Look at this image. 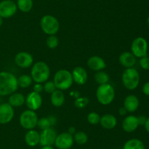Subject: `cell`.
I'll use <instances>...</instances> for the list:
<instances>
[{"mask_svg": "<svg viewBox=\"0 0 149 149\" xmlns=\"http://www.w3.org/2000/svg\"><path fill=\"white\" fill-rule=\"evenodd\" d=\"M89 103V99L87 97H79L74 102V105L78 108H84Z\"/></svg>", "mask_w": 149, "mask_h": 149, "instance_id": "cell-31", "label": "cell"}, {"mask_svg": "<svg viewBox=\"0 0 149 149\" xmlns=\"http://www.w3.org/2000/svg\"><path fill=\"white\" fill-rule=\"evenodd\" d=\"M51 102L55 107H61L63 105L65 96L61 90H55L51 93Z\"/></svg>", "mask_w": 149, "mask_h": 149, "instance_id": "cell-22", "label": "cell"}, {"mask_svg": "<svg viewBox=\"0 0 149 149\" xmlns=\"http://www.w3.org/2000/svg\"><path fill=\"white\" fill-rule=\"evenodd\" d=\"M40 25L43 32L49 35H54L59 30L58 20L50 15L43 16L41 19Z\"/></svg>", "mask_w": 149, "mask_h": 149, "instance_id": "cell-6", "label": "cell"}, {"mask_svg": "<svg viewBox=\"0 0 149 149\" xmlns=\"http://www.w3.org/2000/svg\"><path fill=\"white\" fill-rule=\"evenodd\" d=\"M14 116V110L9 103L0 105V124H6L10 122Z\"/></svg>", "mask_w": 149, "mask_h": 149, "instance_id": "cell-12", "label": "cell"}, {"mask_svg": "<svg viewBox=\"0 0 149 149\" xmlns=\"http://www.w3.org/2000/svg\"><path fill=\"white\" fill-rule=\"evenodd\" d=\"M123 149H145V145L138 139H131L125 143Z\"/></svg>", "mask_w": 149, "mask_h": 149, "instance_id": "cell-24", "label": "cell"}, {"mask_svg": "<svg viewBox=\"0 0 149 149\" xmlns=\"http://www.w3.org/2000/svg\"><path fill=\"white\" fill-rule=\"evenodd\" d=\"M49 68L43 61H38L33 64L31 74V77L36 83H43L48 80L49 77Z\"/></svg>", "mask_w": 149, "mask_h": 149, "instance_id": "cell-2", "label": "cell"}, {"mask_svg": "<svg viewBox=\"0 0 149 149\" xmlns=\"http://www.w3.org/2000/svg\"><path fill=\"white\" fill-rule=\"evenodd\" d=\"M41 149H54V148L51 145H47V146H42V148Z\"/></svg>", "mask_w": 149, "mask_h": 149, "instance_id": "cell-41", "label": "cell"}, {"mask_svg": "<svg viewBox=\"0 0 149 149\" xmlns=\"http://www.w3.org/2000/svg\"><path fill=\"white\" fill-rule=\"evenodd\" d=\"M140 81V75L137 70L128 68L122 74V82L125 87L129 90H133L138 87Z\"/></svg>", "mask_w": 149, "mask_h": 149, "instance_id": "cell-5", "label": "cell"}, {"mask_svg": "<svg viewBox=\"0 0 149 149\" xmlns=\"http://www.w3.org/2000/svg\"><path fill=\"white\" fill-rule=\"evenodd\" d=\"M72 74L66 70H61L55 73L54 76V83L57 89L66 90L73 84Z\"/></svg>", "mask_w": 149, "mask_h": 149, "instance_id": "cell-4", "label": "cell"}, {"mask_svg": "<svg viewBox=\"0 0 149 149\" xmlns=\"http://www.w3.org/2000/svg\"><path fill=\"white\" fill-rule=\"evenodd\" d=\"M96 96L100 104L107 105L113 100L115 96V91L113 86L109 83L100 85L97 89Z\"/></svg>", "mask_w": 149, "mask_h": 149, "instance_id": "cell-3", "label": "cell"}, {"mask_svg": "<svg viewBox=\"0 0 149 149\" xmlns=\"http://www.w3.org/2000/svg\"><path fill=\"white\" fill-rule=\"evenodd\" d=\"M26 105L31 110L39 109L42 103V99L39 93L33 91L31 92L27 96L26 99Z\"/></svg>", "mask_w": 149, "mask_h": 149, "instance_id": "cell-13", "label": "cell"}, {"mask_svg": "<svg viewBox=\"0 0 149 149\" xmlns=\"http://www.w3.org/2000/svg\"><path fill=\"white\" fill-rule=\"evenodd\" d=\"M54 144L59 149H69L74 144V137L68 132H63L57 135Z\"/></svg>", "mask_w": 149, "mask_h": 149, "instance_id": "cell-10", "label": "cell"}, {"mask_svg": "<svg viewBox=\"0 0 149 149\" xmlns=\"http://www.w3.org/2000/svg\"><path fill=\"white\" fill-rule=\"evenodd\" d=\"M100 123L103 128L111 129L116 127L117 121H116V117L113 116V115L106 114L100 118Z\"/></svg>", "mask_w": 149, "mask_h": 149, "instance_id": "cell-21", "label": "cell"}, {"mask_svg": "<svg viewBox=\"0 0 149 149\" xmlns=\"http://www.w3.org/2000/svg\"><path fill=\"white\" fill-rule=\"evenodd\" d=\"M138 117L134 115H129L124 119L122 122V128L127 132H132L134 131L138 127Z\"/></svg>", "mask_w": 149, "mask_h": 149, "instance_id": "cell-15", "label": "cell"}, {"mask_svg": "<svg viewBox=\"0 0 149 149\" xmlns=\"http://www.w3.org/2000/svg\"><path fill=\"white\" fill-rule=\"evenodd\" d=\"M75 131H76L75 128H74V127H70L69 129H68V132L70 133L71 134H74V133H75Z\"/></svg>", "mask_w": 149, "mask_h": 149, "instance_id": "cell-40", "label": "cell"}, {"mask_svg": "<svg viewBox=\"0 0 149 149\" xmlns=\"http://www.w3.org/2000/svg\"><path fill=\"white\" fill-rule=\"evenodd\" d=\"M100 118L98 114L95 112H90L87 115V120H88L89 123L91 124H97L98 123H100Z\"/></svg>", "mask_w": 149, "mask_h": 149, "instance_id": "cell-32", "label": "cell"}, {"mask_svg": "<svg viewBox=\"0 0 149 149\" xmlns=\"http://www.w3.org/2000/svg\"><path fill=\"white\" fill-rule=\"evenodd\" d=\"M139 106V100L135 95H129L124 102V108L128 112H135Z\"/></svg>", "mask_w": 149, "mask_h": 149, "instance_id": "cell-18", "label": "cell"}, {"mask_svg": "<svg viewBox=\"0 0 149 149\" xmlns=\"http://www.w3.org/2000/svg\"><path fill=\"white\" fill-rule=\"evenodd\" d=\"M73 80L79 85H83L87 82V74L86 70L81 67L74 68L72 72Z\"/></svg>", "mask_w": 149, "mask_h": 149, "instance_id": "cell-16", "label": "cell"}, {"mask_svg": "<svg viewBox=\"0 0 149 149\" xmlns=\"http://www.w3.org/2000/svg\"><path fill=\"white\" fill-rule=\"evenodd\" d=\"M17 9V4L13 0H3L0 2V16L2 18L12 17L16 13Z\"/></svg>", "mask_w": 149, "mask_h": 149, "instance_id": "cell-9", "label": "cell"}, {"mask_svg": "<svg viewBox=\"0 0 149 149\" xmlns=\"http://www.w3.org/2000/svg\"><path fill=\"white\" fill-rule=\"evenodd\" d=\"M88 137L86 133L84 131H77L75 133L74 137V140L79 145H84L87 142Z\"/></svg>", "mask_w": 149, "mask_h": 149, "instance_id": "cell-29", "label": "cell"}, {"mask_svg": "<svg viewBox=\"0 0 149 149\" xmlns=\"http://www.w3.org/2000/svg\"><path fill=\"white\" fill-rule=\"evenodd\" d=\"M57 137V133L53 129L48 128L44 129L40 134V141L39 143L42 146L52 145L55 143Z\"/></svg>", "mask_w": 149, "mask_h": 149, "instance_id": "cell-11", "label": "cell"}, {"mask_svg": "<svg viewBox=\"0 0 149 149\" xmlns=\"http://www.w3.org/2000/svg\"><path fill=\"white\" fill-rule=\"evenodd\" d=\"M32 77L27 74H23L17 78V85L21 88H28L32 83Z\"/></svg>", "mask_w": 149, "mask_h": 149, "instance_id": "cell-27", "label": "cell"}, {"mask_svg": "<svg viewBox=\"0 0 149 149\" xmlns=\"http://www.w3.org/2000/svg\"><path fill=\"white\" fill-rule=\"evenodd\" d=\"M25 101L26 99L22 93H15L10 96L8 103L13 107H20L24 104Z\"/></svg>", "mask_w": 149, "mask_h": 149, "instance_id": "cell-23", "label": "cell"}, {"mask_svg": "<svg viewBox=\"0 0 149 149\" xmlns=\"http://www.w3.org/2000/svg\"><path fill=\"white\" fill-rule=\"evenodd\" d=\"M15 61L18 67L22 68H28L33 63V58L29 53L20 52L15 56Z\"/></svg>", "mask_w": 149, "mask_h": 149, "instance_id": "cell-14", "label": "cell"}, {"mask_svg": "<svg viewBox=\"0 0 149 149\" xmlns=\"http://www.w3.org/2000/svg\"><path fill=\"white\" fill-rule=\"evenodd\" d=\"M87 65L90 69L95 71H100L106 67V62L100 56H94L89 58L87 61Z\"/></svg>", "mask_w": 149, "mask_h": 149, "instance_id": "cell-17", "label": "cell"}, {"mask_svg": "<svg viewBox=\"0 0 149 149\" xmlns=\"http://www.w3.org/2000/svg\"><path fill=\"white\" fill-rule=\"evenodd\" d=\"M44 89H45V91L47 93H52V92L55 91L56 90V86H55L54 82L52 81H48L45 83V85L44 86Z\"/></svg>", "mask_w": 149, "mask_h": 149, "instance_id": "cell-33", "label": "cell"}, {"mask_svg": "<svg viewBox=\"0 0 149 149\" xmlns=\"http://www.w3.org/2000/svg\"><path fill=\"white\" fill-rule=\"evenodd\" d=\"M143 92L147 96H149V82H147L143 86Z\"/></svg>", "mask_w": 149, "mask_h": 149, "instance_id": "cell-37", "label": "cell"}, {"mask_svg": "<svg viewBox=\"0 0 149 149\" xmlns=\"http://www.w3.org/2000/svg\"><path fill=\"white\" fill-rule=\"evenodd\" d=\"M147 23H148V26H149V16H148V19H147Z\"/></svg>", "mask_w": 149, "mask_h": 149, "instance_id": "cell-43", "label": "cell"}, {"mask_svg": "<svg viewBox=\"0 0 149 149\" xmlns=\"http://www.w3.org/2000/svg\"><path fill=\"white\" fill-rule=\"evenodd\" d=\"M2 23H3V18L1 17V16H0V27L1 26Z\"/></svg>", "mask_w": 149, "mask_h": 149, "instance_id": "cell-42", "label": "cell"}, {"mask_svg": "<svg viewBox=\"0 0 149 149\" xmlns=\"http://www.w3.org/2000/svg\"><path fill=\"white\" fill-rule=\"evenodd\" d=\"M17 78L8 72H0V96L13 93L17 89Z\"/></svg>", "mask_w": 149, "mask_h": 149, "instance_id": "cell-1", "label": "cell"}, {"mask_svg": "<svg viewBox=\"0 0 149 149\" xmlns=\"http://www.w3.org/2000/svg\"><path fill=\"white\" fill-rule=\"evenodd\" d=\"M146 117L144 116V115H141V116L138 117V124L139 125H144L146 121Z\"/></svg>", "mask_w": 149, "mask_h": 149, "instance_id": "cell-36", "label": "cell"}, {"mask_svg": "<svg viewBox=\"0 0 149 149\" xmlns=\"http://www.w3.org/2000/svg\"><path fill=\"white\" fill-rule=\"evenodd\" d=\"M144 126H145L146 130V131L149 133V117L146 119V121Z\"/></svg>", "mask_w": 149, "mask_h": 149, "instance_id": "cell-39", "label": "cell"}, {"mask_svg": "<svg viewBox=\"0 0 149 149\" xmlns=\"http://www.w3.org/2000/svg\"><path fill=\"white\" fill-rule=\"evenodd\" d=\"M126 112H127V110L125 108H121L119 110V113L121 115H125V114H126Z\"/></svg>", "mask_w": 149, "mask_h": 149, "instance_id": "cell-38", "label": "cell"}, {"mask_svg": "<svg viewBox=\"0 0 149 149\" xmlns=\"http://www.w3.org/2000/svg\"><path fill=\"white\" fill-rule=\"evenodd\" d=\"M119 61L120 64L127 68H131L136 62L135 56L130 52H124L119 56Z\"/></svg>", "mask_w": 149, "mask_h": 149, "instance_id": "cell-19", "label": "cell"}, {"mask_svg": "<svg viewBox=\"0 0 149 149\" xmlns=\"http://www.w3.org/2000/svg\"><path fill=\"white\" fill-rule=\"evenodd\" d=\"M47 45L48 48L53 49V48H57L58 45V39L55 35H50L49 37L47 39Z\"/></svg>", "mask_w": 149, "mask_h": 149, "instance_id": "cell-30", "label": "cell"}, {"mask_svg": "<svg viewBox=\"0 0 149 149\" xmlns=\"http://www.w3.org/2000/svg\"><path fill=\"white\" fill-rule=\"evenodd\" d=\"M141 67L144 70H149V58L146 56L142 57L140 60Z\"/></svg>", "mask_w": 149, "mask_h": 149, "instance_id": "cell-34", "label": "cell"}, {"mask_svg": "<svg viewBox=\"0 0 149 149\" xmlns=\"http://www.w3.org/2000/svg\"><path fill=\"white\" fill-rule=\"evenodd\" d=\"M43 89H44L43 86H42V85L39 83H37L36 84H35L34 86H33V91L36 92V93H39L40 92H42V91H43Z\"/></svg>", "mask_w": 149, "mask_h": 149, "instance_id": "cell-35", "label": "cell"}, {"mask_svg": "<svg viewBox=\"0 0 149 149\" xmlns=\"http://www.w3.org/2000/svg\"><path fill=\"white\" fill-rule=\"evenodd\" d=\"M131 50H132V54L135 57L142 58V57L145 56H146L147 51H148L147 41L141 37L136 38L132 42Z\"/></svg>", "mask_w": 149, "mask_h": 149, "instance_id": "cell-8", "label": "cell"}, {"mask_svg": "<svg viewBox=\"0 0 149 149\" xmlns=\"http://www.w3.org/2000/svg\"><path fill=\"white\" fill-rule=\"evenodd\" d=\"M33 0H17V7L20 11L28 13L33 7Z\"/></svg>", "mask_w": 149, "mask_h": 149, "instance_id": "cell-25", "label": "cell"}, {"mask_svg": "<svg viewBox=\"0 0 149 149\" xmlns=\"http://www.w3.org/2000/svg\"><path fill=\"white\" fill-rule=\"evenodd\" d=\"M95 80L100 85L105 84V83H108V82H109V76L105 72L100 71L96 73L95 75Z\"/></svg>", "mask_w": 149, "mask_h": 149, "instance_id": "cell-28", "label": "cell"}, {"mask_svg": "<svg viewBox=\"0 0 149 149\" xmlns=\"http://www.w3.org/2000/svg\"><path fill=\"white\" fill-rule=\"evenodd\" d=\"M25 141L26 144L31 147L36 146L40 141V134L37 131L30 129L25 135Z\"/></svg>", "mask_w": 149, "mask_h": 149, "instance_id": "cell-20", "label": "cell"}, {"mask_svg": "<svg viewBox=\"0 0 149 149\" xmlns=\"http://www.w3.org/2000/svg\"><path fill=\"white\" fill-rule=\"evenodd\" d=\"M55 119L53 117H49V118H42L37 121V126L41 129L44 130L46 129L50 128L51 125L55 124Z\"/></svg>", "mask_w": 149, "mask_h": 149, "instance_id": "cell-26", "label": "cell"}, {"mask_svg": "<svg viewBox=\"0 0 149 149\" xmlns=\"http://www.w3.org/2000/svg\"><path fill=\"white\" fill-rule=\"evenodd\" d=\"M38 117L36 112L31 110L24 111L20 116V124L24 129H32L37 125Z\"/></svg>", "mask_w": 149, "mask_h": 149, "instance_id": "cell-7", "label": "cell"}]
</instances>
